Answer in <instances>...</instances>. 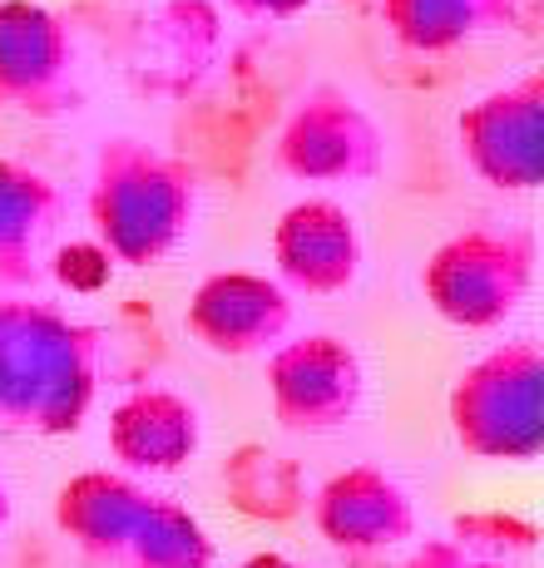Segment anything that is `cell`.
<instances>
[{"label": "cell", "instance_id": "cell-1", "mask_svg": "<svg viewBox=\"0 0 544 568\" xmlns=\"http://www.w3.org/2000/svg\"><path fill=\"white\" fill-rule=\"evenodd\" d=\"M248 568H288L282 559H258V564H248Z\"/></svg>", "mask_w": 544, "mask_h": 568}]
</instances>
